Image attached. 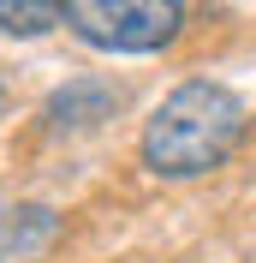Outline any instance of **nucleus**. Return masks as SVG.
I'll list each match as a JSON object with an SVG mask.
<instances>
[{"label": "nucleus", "instance_id": "nucleus-2", "mask_svg": "<svg viewBox=\"0 0 256 263\" xmlns=\"http://www.w3.org/2000/svg\"><path fill=\"white\" fill-rule=\"evenodd\" d=\"M66 24L101 54H161L185 30V0H66Z\"/></svg>", "mask_w": 256, "mask_h": 263}, {"label": "nucleus", "instance_id": "nucleus-5", "mask_svg": "<svg viewBox=\"0 0 256 263\" xmlns=\"http://www.w3.org/2000/svg\"><path fill=\"white\" fill-rule=\"evenodd\" d=\"M0 108H6V84H0Z\"/></svg>", "mask_w": 256, "mask_h": 263}, {"label": "nucleus", "instance_id": "nucleus-1", "mask_svg": "<svg viewBox=\"0 0 256 263\" xmlns=\"http://www.w3.org/2000/svg\"><path fill=\"white\" fill-rule=\"evenodd\" d=\"M250 132V108L232 84L221 78H185L179 90L161 96V108L143 120V156L149 174L161 180H203L232 162V149Z\"/></svg>", "mask_w": 256, "mask_h": 263}, {"label": "nucleus", "instance_id": "nucleus-4", "mask_svg": "<svg viewBox=\"0 0 256 263\" xmlns=\"http://www.w3.org/2000/svg\"><path fill=\"white\" fill-rule=\"evenodd\" d=\"M66 18V0H0V30L6 36H48Z\"/></svg>", "mask_w": 256, "mask_h": 263}, {"label": "nucleus", "instance_id": "nucleus-3", "mask_svg": "<svg viewBox=\"0 0 256 263\" xmlns=\"http://www.w3.org/2000/svg\"><path fill=\"white\" fill-rule=\"evenodd\" d=\"M113 108H119V90L108 78H78L66 90H54L48 120H54V132H90L101 120H113Z\"/></svg>", "mask_w": 256, "mask_h": 263}]
</instances>
